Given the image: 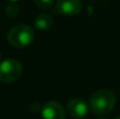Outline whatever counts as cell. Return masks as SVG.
<instances>
[{
	"label": "cell",
	"instance_id": "cell-12",
	"mask_svg": "<svg viewBox=\"0 0 120 119\" xmlns=\"http://www.w3.org/2000/svg\"><path fill=\"white\" fill-rule=\"evenodd\" d=\"M0 60H1V53H0Z\"/></svg>",
	"mask_w": 120,
	"mask_h": 119
},
{
	"label": "cell",
	"instance_id": "cell-13",
	"mask_svg": "<svg viewBox=\"0 0 120 119\" xmlns=\"http://www.w3.org/2000/svg\"><path fill=\"white\" fill-rule=\"evenodd\" d=\"M98 119H106V118H98Z\"/></svg>",
	"mask_w": 120,
	"mask_h": 119
},
{
	"label": "cell",
	"instance_id": "cell-11",
	"mask_svg": "<svg viewBox=\"0 0 120 119\" xmlns=\"http://www.w3.org/2000/svg\"><path fill=\"white\" fill-rule=\"evenodd\" d=\"M114 119H120V115H118V116H116Z\"/></svg>",
	"mask_w": 120,
	"mask_h": 119
},
{
	"label": "cell",
	"instance_id": "cell-10",
	"mask_svg": "<svg viewBox=\"0 0 120 119\" xmlns=\"http://www.w3.org/2000/svg\"><path fill=\"white\" fill-rule=\"evenodd\" d=\"M8 1H10V2H16V1H18V0H8Z\"/></svg>",
	"mask_w": 120,
	"mask_h": 119
},
{
	"label": "cell",
	"instance_id": "cell-1",
	"mask_svg": "<svg viewBox=\"0 0 120 119\" xmlns=\"http://www.w3.org/2000/svg\"><path fill=\"white\" fill-rule=\"evenodd\" d=\"M116 95L109 90L96 91L90 99V108L96 115H105L114 109Z\"/></svg>",
	"mask_w": 120,
	"mask_h": 119
},
{
	"label": "cell",
	"instance_id": "cell-6",
	"mask_svg": "<svg viewBox=\"0 0 120 119\" xmlns=\"http://www.w3.org/2000/svg\"><path fill=\"white\" fill-rule=\"evenodd\" d=\"M82 8L80 0H57V12L65 16H75L79 14Z\"/></svg>",
	"mask_w": 120,
	"mask_h": 119
},
{
	"label": "cell",
	"instance_id": "cell-9",
	"mask_svg": "<svg viewBox=\"0 0 120 119\" xmlns=\"http://www.w3.org/2000/svg\"><path fill=\"white\" fill-rule=\"evenodd\" d=\"M15 2H11V4H8V6H6V15H8V17H11V18H14L15 16H17L19 13V8L17 5H15Z\"/></svg>",
	"mask_w": 120,
	"mask_h": 119
},
{
	"label": "cell",
	"instance_id": "cell-2",
	"mask_svg": "<svg viewBox=\"0 0 120 119\" xmlns=\"http://www.w3.org/2000/svg\"><path fill=\"white\" fill-rule=\"evenodd\" d=\"M34 40V31L27 24L13 26L8 33V41L11 45L18 48L29 46Z\"/></svg>",
	"mask_w": 120,
	"mask_h": 119
},
{
	"label": "cell",
	"instance_id": "cell-7",
	"mask_svg": "<svg viewBox=\"0 0 120 119\" xmlns=\"http://www.w3.org/2000/svg\"><path fill=\"white\" fill-rule=\"evenodd\" d=\"M54 24L53 17L49 14H40L34 20V25L37 30L40 31H48Z\"/></svg>",
	"mask_w": 120,
	"mask_h": 119
},
{
	"label": "cell",
	"instance_id": "cell-3",
	"mask_svg": "<svg viewBox=\"0 0 120 119\" xmlns=\"http://www.w3.org/2000/svg\"><path fill=\"white\" fill-rule=\"evenodd\" d=\"M22 74V65L18 60L8 58L0 63V81L12 83L18 80Z\"/></svg>",
	"mask_w": 120,
	"mask_h": 119
},
{
	"label": "cell",
	"instance_id": "cell-5",
	"mask_svg": "<svg viewBox=\"0 0 120 119\" xmlns=\"http://www.w3.org/2000/svg\"><path fill=\"white\" fill-rule=\"evenodd\" d=\"M41 116L43 119H64V109L57 101H49L44 103L41 109Z\"/></svg>",
	"mask_w": 120,
	"mask_h": 119
},
{
	"label": "cell",
	"instance_id": "cell-8",
	"mask_svg": "<svg viewBox=\"0 0 120 119\" xmlns=\"http://www.w3.org/2000/svg\"><path fill=\"white\" fill-rule=\"evenodd\" d=\"M36 5L39 6L42 10H50L53 7L54 0H34Z\"/></svg>",
	"mask_w": 120,
	"mask_h": 119
},
{
	"label": "cell",
	"instance_id": "cell-4",
	"mask_svg": "<svg viewBox=\"0 0 120 119\" xmlns=\"http://www.w3.org/2000/svg\"><path fill=\"white\" fill-rule=\"evenodd\" d=\"M66 111L68 115L74 119H83L89 114V105L80 98L71 99L66 104Z\"/></svg>",
	"mask_w": 120,
	"mask_h": 119
}]
</instances>
